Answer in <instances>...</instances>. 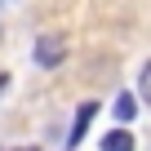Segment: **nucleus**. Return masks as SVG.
Returning <instances> with one entry per match:
<instances>
[{
    "mask_svg": "<svg viewBox=\"0 0 151 151\" xmlns=\"http://www.w3.org/2000/svg\"><path fill=\"white\" fill-rule=\"evenodd\" d=\"M102 151H133V133L120 124V129H111V133H102V142H98Z\"/></svg>",
    "mask_w": 151,
    "mask_h": 151,
    "instance_id": "nucleus-3",
    "label": "nucleus"
},
{
    "mask_svg": "<svg viewBox=\"0 0 151 151\" xmlns=\"http://www.w3.org/2000/svg\"><path fill=\"white\" fill-rule=\"evenodd\" d=\"M18 151H40V147H18Z\"/></svg>",
    "mask_w": 151,
    "mask_h": 151,
    "instance_id": "nucleus-7",
    "label": "nucleus"
},
{
    "mask_svg": "<svg viewBox=\"0 0 151 151\" xmlns=\"http://www.w3.org/2000/svg\"><path fill=\"white\" fill-rule=\"evenodd\" d=\"M5 85H9V76H5V71H0V93H5Z\"/></svg>",
    "mask_w": 151,
    "mask_h": 151,
    "instance_id": "nucleus-6",
    "label": "nucleus"
},
{
    "mask_svg": "<svg viewBox=\"0 0 151 151\" xmlns=\"http://www.w3.org/2000/svg\"><path fill=\"white\" fill-rule=\"evenodd\" d=\"M138 98H142V102L151 107V58L142 62V76H138Z\"/></svg>",
    "mask_w": 151,
    "mask_h": 151,
    "instance_id": "nucleus-5",
    "label": "nucleus"
},
{
    "mask_svg": "<svg viewBox=\"0 0 151 151\" xmlns=\"http://www.w3.org/2000/svg\"><path fill=\"white\" fill-rule=\"evenodd\" d=\"M133 111H138V98H133V93H120V98H116V120H124V124H129V120H133Z\"/></svg>",
    "mask_w": 151,
    "mask_h": 151,
    "instance_id": "nucleus-4",
    "label": "nucleus"
},
{
    "mask_svg": "<svg viewBox=\"0 0 151 151\" xmlns=\"http://www.w3.org/2000/svg\"><path fill=\"white\" fill-rule=\"evenodd\" d=\"M93 116H98V102H93V98H89V102H80V111H76V124H71V138H67L71 147L85 138V129H89V120H93Z\"/></svg>",
    "mask_w": 151,
    "mask_h": 151,
    "instance_id": "nucleus-2",
    "label": "nucleus"
},
{
    "mask_svg": "<svg viewBox=\"0 0 151 151\" xmlns=\"http://www.w3.org/2000/svg\"><path fill=\"white\" fill-rule=\"evenodd\" d=\"M62 58H67L62 36H40V40H36V62H40V67H58Z\"/></svg>",
    "mask_w": 151,
    "mask_h": 151,
    "instance_id": "nucleus-1",
    "label": "nucleus"
}]
</instances>
